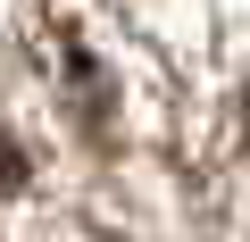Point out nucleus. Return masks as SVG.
<instances>
[{
	"mask_svg": "<svg viewBox=\"0 0 250 242\" xmlns=\"http://www.w3.org/2000/svg\"><path fill=\"white\" fill-rule=\"evenodd\" d=\"M17 192H25V151L0 134V200H17Z\"/></svg>",
	"mask_w": 250,
	"mask_h": 242,
	"instance_id": "nucleus-1",
	"label": "nucleus"
}]
</instances>
